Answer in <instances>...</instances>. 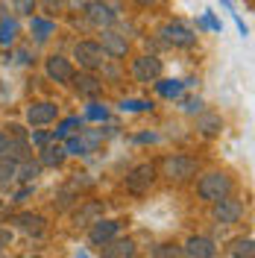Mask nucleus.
Listing matches in <instances>:
<instances>
[{"label":"nucleus","mask_w":255,"mask_h":258,"mask_svg":"<svg viewBox=\"0 0 255 258\" xmlns=\"http://www.w3.org/2000/svg\"><path fill=\"white\" fill-rule=\"evenodd\" d=\"M232 191H235L232 176H229V173H220V170L206 173V176L197 182V194H200V200H206V203H217V200L229 197Z\"/></svg>","instance_id":"obj_1"},{"label":"nucleus","mask_w":255,"mask_h":258,"mask_svg":"<svg viewBox=\"0 0 255 258\" xmlns=\"http://www.w3.org/2000/svg\"><path fill=\"white\" fill-rule=\"evenodd\" d=\"M161 170H164V176L170 179V182H188V179L197 176L200 164H197V159H191V156L176 153V156H167V159L161 161Z\"/></svg>","instance_id":"obj_2"},{"label":"nucleus","mask_w":255,"mask_h":258,"mask_svg":"<svg viewBox=\"0 0 255 258\" xmlns=\"http://www.w3.org/2000/svg\"><path fill=\"white\" fill-rule=\"evenodd\" d=\"M214 209H211V217L217 220V226H235L243 217V203L235 200L232 194L223 197V200H217V203H211Z\"/></svg>","instance_id":"obj_3"},{"label":"nucleus","mask_w":255,"mask_h":258,"mask_svg":"<svg viewBox=\"0 0 255 258\" xmlns=\"http://www.w3.org/2000/svg\"><path fill=\"white\" fill-rule=\"evenodd\" d=\"M161 35H164V41H167L170 47L188 50V47L197 44V32H194L185 21H170V24H164V27H161Z\"/></svg>","instance_id":"obj_4"},{"label":"nucleus","mask_w":255,"mask_h":258,"mask_svg":"<svg viewBox=\"0 0 255 258\" xmlns=\"http://www.w3.org/2000/svg\"><path fill=\"white\" fill-rule=\"evenodd\" d=\"M74 59L80 62V68H85V71H97L100 64L106 62V53H103V47H100V41H77L74 44Z\"/></svg>","instance_id":"obj_5"},{"label":"nucleus","mask_w":255,"mask_h":258,"mask_svg":"<svg viewBox=\"0 0 255 258\" xmlns=\"http://www.w3.org/2000/svg\"><path fill=\"white\" fill-rule=\"evenodd\" d=\"M161 71H164V64H161V59L153 56V53L138 56V59L132 62V77H135V82H144V85L161 80Z\"/></svg>","instance_id":"obj_6"},{"label":"nucleus","mask_w":255,"mask_h":258,"mask_svg":"<svg viewBox=\"0 0 255 258\" xmlns=\"http://www.w3.org/2000/svg\"><path fill=\"white\" fill-rule=\"evenodd\" d=\"M153 182H156V164H138V167H132V173L126 176V191L135 194V197H141L153 188Z\"/></svg>","instance_id":"obj_7"},{"label":"nucleus","mask_w":255,"mask_h":258,"mask_svg":"<svg viewBox=\"0 0 255 258\" xmlns=\"http://www.w3.org/2000/svg\"><path fill=\"white\" fill-rule=\"evenodd\" d=\"M100 47H103V53L109 59H123L129 53V41H126V35H120L112 27H106V30H100Z\"/></svg>","instance_id":"obj_8"},{"label":"nucleus","mask_w":255,"mask_h":258,"mask_svg":"<svg viewBox=\"0 0 255 258\" xmlns=\"http://www.w3.org/2000/svg\"><path fill=\"white\" fill-rule=\"evenodd\" d=\"M56 117H59V106L50 100H38V103L27 106V123H32V126H47Z\"/></svg>","instance_id":"obj_9"},{"label":"nucleus","mask_w":255,"mask_h":258,"mask_svg":"<svg viewBox=\"0 0 255 258\" xmlns=\"http://www.w3.org/2000/svg\"><path fill=\"white\" fill-rule=\"evenodd\" d=\"M71 82H74V91L80 97H88V100H97V97L103 94V80L97 77L94 71H85V74H74L71 77Z\"/></svg>","instance_id":"obj_10"},{"label":"nucleus","mask_w":255,"mask_h":258,"mask_svg":"<svg viewBox=\"0 0 255 258\" xmlns=\"http://www.w3.org/2000/svg\"><path fill=\"white\" fill-rule=\"evenodd\" d=\"M85 18H88V24L94 27V30H106V27H112L114 21H117V15H114L112 9L103 3V0H94V3H88L85 9Z\"/></svg>","instance_id":"obj_11"},{"label":"nucleus","mask_w":255,"mask_h":258,"mask_svg":"<svg viewBox=\"0 0 255 258\" xmlns=\"http://www.w3.org/2000/svg\"><path fill=\"white\" fill-rule=\"evenodd\" d=\"M44 74H47V80L59 82V85H68L71 77H74V64H71V59H65V56H47Z\"/></svg>","instance_id":"obj_12"},{"label":"nucleus","mask_w":255,"mask_h":258,"mask_svg":"<svg viewBox=\"0 0 255 258\" xmlns=\"http://www.w3.org/2000/svg\"><path fill=\"white\" fill-rule=\"evenodd\" d=\"M117 232H120V223L117 220H94L91 229H88V241L94 243V246H103V243H109L112 238H117Z\"/></svg>","instance_id":"obj_13"},{"label":"nucleus","mask_w":255,"mask_h":258,"mask_svg":"<svg viewBox=\"0 0 255 258\" xmlns=\"http://www.w3.org/2000/svg\"><path fill=\"white\" fill-rule=\"evenodd\" d=\"M182 249H185L188 258H214L217 255V243L211 241V238H206V235H194V238H188V243H185Z\"/></svg>","instance_id":"obj_14"},{"label":"nucleus","mask_w":255,"mask_h":258,"mask_svg":"<svg viewBox=\"0 0 255 258\" xmlns=\"http://www.w3.org/2000/svg\"><path fill=\"white\" fill-rule=\"evenodd\" d=\"M100 255L103 258H132L135 252V241L132 238H112L109 243L100 246Z\"/></svg>","instance_id":"obj_15"},{"label":"nucleus","mask_w":255,"mask_h":258,"mask_svg":"<svg viewBox=\"0 0 255 258\" xmlns=\"http://www.w3.org/2000/svg\"><path fill=\"white\" fill-rule=\"evenodd\" d=\"M103 217V203H97V200H88V203H82L80 209L74 211V226L82 229V226H91L94 220Z\"/></svg>","instance_id":"obj_16"},{"label":"nucleus","mask_w":255,"mask_h":258,"mask_svg":"<svg viewBox=\"0 0 255 258\" xmlns=\"http://www.w3.org/2000/svg\"><path fill=\"white\" fill-rule=\"evenodd\" d=\"M65 159H68V153H65L62 144H56V141H50L38 150V164L41 167H62Z\"/></svg>","instance_id":"obj_17"},{"label":"nucleus","mask_w":255,"mask_h":258,"mask_svg":"<svg viewBox=\"0 0 255 258\" xmlns=\"http://www.w3.org/2000/svg\"><path fill=\"white\" fill-rule=\"evenodd\" d=\"M12 223H15L21 232H27V235H41L47 220H44L41 214H18V217H12Z\"/></svg>","instance_id":"obj_18"},{"label":"nucleus","mask_w":255,"mask_h":258,"mask_svg":"<svg viewBox=\"0 0 255 258\" xmlns=\"http://www.w3.org/2000/svg\"><path fill=\"white\" fill-rule=\"evenodd\" d=\"M156 94L164 97V100H179L182 91H185V82L182 80H156Z\"/></svg>","instance_id":"obj_19"},{"label":"nucleus","mask_w":255,"mask_h":258,"mask_svg":"<svg viewBox=\"0 0 255 258\" xmlns=\"http://www.w3.org/2000/svg\"><path fill=\"white\" fill-rule=\"evenodd\" d=\"M41 176V164L32 159H24L15 164V179H21V182H27V185H32L35 179Z\"/></svg>","instance_id":"obj_20"},{"label":"nucleus","mask_w":255,"mask_h":258,"mask_svg":"<svg viewBox=\"0 0 255 258\" xmlns=\"http://www.w3.org/2000/svg\"><path fill=\"white\" fill-rule=\"evenodd\" d=\"M3 156L12 161H24V159H32L30 156V141L27 138H9V144L3 150Z\"/></svg>","instance_id":"obj_21"},{"label":"nucleus","mask_w":255,"mask_h":258,"mask_svg":"<svg viewBox=\"0 0 255 258\" xmlns=\"http://www.w3.org/2000/svg\"><path fill=\"white\" fill-rule=\"evenodd\" d=\"M30 30H32V35H35V41L41 44V41H47L50 35L56 32V24L50 21V18H41V15H32V21H30Z\"/></svg>","instance_id":"obj_22"},{"label":"nucleus","mask_w":255,"mask_h":258,"mask_svg":"<svg viewBox=\"0 0 255 258\" xmlns=\"http://www.w3.org/2000/svg\"><path fill=\"white\" fill-rule=\"evenodd\" d=\"M18 18H9V15H3L0 18V44L3 47H9V44H15V38H18Z\"/></svg>","instance_id":"obj_23"},{"label":"nucleus","mask_w":255,"mask_h":258,"mask_svg":"<svg viewBox=\"0 0 255 258\" xmlns=\"http://www.w3.org/2000/svg\"><path fill=\"white\" fill-rule=\"evenodd\" d=\"M197 129H200V132H203L206 138H211V135H217V132L223 129V120H220V114H203V112H200Z\"/></svg>","instance_id":"obj_24"},{"label":"nucleus","mask_w":255,"mask_h":258,"mask_svg":"<svg viewBox=\"0 0 255 258\" xmlns=\"http://www.w3.org/2000/svg\"><path fill=\"white\" fill-rule=\"evenodd\" d=\"M74 203H80V197H77V191H74L71 185L59 188V191H56V197H53V206H56V211H68Z\"/></svg>","instance_id":"obj_25"},{"label":"nucleus","mask_w":255,"mask_h":258,"mask_svg":"<svg viewBox=\"0 0 255 258\" xmlns=\"http://www.w3.org/2000/svg\"><path fill=\"white\" fill-rule=\"evenodd\" d=\"M82 120L106 123V120H109V106H106V103H100V100H91V103H88V109H85V114H82Z\"/></svg>","instance_id":"obj_26"},{"label":"nucleus","mask_w":255,"mask_h":258,"mask_svg":"<svg viewBox=\"0 0 255 258\" xmlns=\"http://www.w3.org/2000/svg\"><path fill=\"white\" fill-rule=\"evenodd\" d=\"M65 153L68 156H88V147L82 141V135H65Z\"/></svg>","instance_id":"obj_27"},{"label":"nucleus","mask_w":255,"mask_h":258,"mask_svg":"<svg viewBox=\"0 0 255 258\" xmlns=\"http://www.w3.org/2000/svg\"><path fill=\"white\" fill-rule=\"evenodd\" d=\"M255 243H252V238L246 235V238H238V241H232V255L235 258H252V249Z\"/></svg>","instance_id":"obj_28"},{"label":"nucleus","mask_w":255,"mask_h":258,"mask_svg":"<svg viewBox=\"0 0 255 258\" xmlns=\"http://www.w3.org/2000/svg\"><path fill=\"white\" fill-rule=\"evenodd\" d=\"M82 123H85V120H82V117H77V114H74V117H65L62 123H59V129H53V138H65V135H71L77 126L82 129Z\"/></svg>","instance_id":"obj_29"},{"label":"nucleus","mask_w":255,"mask_h":258,"mask_svg":"<svg viewBox=\"0 0 255 258\" xmlns=\"http://www.w3.org/2000/svg\"><path fill=\"white\" fill-rule=\"evenodd\" d=\"M156 258H188L179 243H159L156 246Z\"/></svg>","instance_id":"obj_30"},{"label":"nucleus","mask_w":255,"mask_h":258,"mask_svg":"<svg viewBox=\"0 0 255 258\" xmlns=\"http://www.w3.org/2000/svg\"><path fill=\"white\" fill-rule=\"evenodd\" d=\"M120 112H153V103L150 100H132V97H126V100H120Z\"/></svg>","instance_id":"obj_31"},{"label":"nucleus","mask_w":255,"mask_h":258,"mask_svg":"<svg viewBox=\"0 0 255 258\" xmlns=\"http://www.w3.org/2000/svg\"><path fill=\"white\" fill-rule=\"evenodd\" d=\"M179 103H182V109L188 114H200L206 109V103H203V97H179Z\"/></svg>","instance_id":"obj_32"},{"label":"nucleus","mask_w":255,"mask_h":258,"mask_svg":"<svg viewBox=\"0 0 255 258\" xmlns=\"http://www.w3.org/2000/svg\"><path fill=\"white\" fill-rule=\"evenodd\" d=\"M15 164H18V161L6 159V156H0V185H3V182H12V179H15Z\"/></svg>","instance_id":"obj_33"},{"label":"nucleus","mask_w":255,"mask_h":258,"mask_svg":"<svg viewBox=\"0 0 255 258\" xmlns=\"http://www.w3.org/2000/svg\"><path fill=\"white\" fill-rule=\"evenodd\" d=\"M12 6H15L18 15H27L32 18V12H35V6H38V0H12Z\"/></svg>","instance_id":"obj_34"},{"label":"nucleus","mask_w":255,"mask_h":258,"mask_svg":"<svg viewBox=\"0 0 255 258\" xmlns=\"http://www.w3.org/2000/svg\"><path fill=\"white\" fill-rule=\"evenodd\" d=\"M200 30H211V32H223V24L217 21V18L211 15L206 9V15H203V21H200Z\"/></svg>","instance_id":"obj_35"},{"label":"nucleus","mask_w":255,"mask_h":258,"mask_svg":"<svg viewBox=\"0 0 255 258\" xmlns=\"http://www.w3.org/2000/svg\"><path fill=\"white\" fill-rule=\"evenodd\" d=\"M30 138H32V144H35V147H44V144H50V141H56V138H53V132H41V129H38V132H32Z\"/></svg>","instance_id":"obj_36"},{"label":"nucleus","mask_w":255,"mask_h":258,"mask_svg":"<svg viewBox=\"0 0 255 258\" xmlns=\"http://www.w3.org/2000/svg\"><path fill=\"white\" fill-rule=\"evenodd\" d=\"M41 3H44V12H47V15L62 12V6H65V0H41Z\"/></svg>","instance_id":"obj_37"},{"label":"nucleus","mask_w":255,"mask_h":258,"mask_svg":"<svg viewBox=\"0 0 255 258\" xmlns=\"http://www.w3.org/2000/svg\"><path fill=\"white\" fill-rule=\"evenodd\" d=\"M15 59H18L21 64H32V53H30L27 47H21V50L15 53Z\"/></svg>","instance_id":"obj_38"},{"label":"nucleus","mask_w":255,"mask_h":258,"mask_svg":"<svg viewBox=\"0 0 255 258\" xmlns=\"http://www.w3.org/2000/svg\"><path fill=\"white\" fill-rule=\"evenodd\" d=\"M9 243H12V232L9 229H0V249H6Z\"/></svg>","instance_id":"obj_39"},{"label":"nucleus","mask_w":255,"mask_h":258,"mask_svg":"<svg viewBox=\"0 0 255 258\" xmlns=\"http://www.w3.org/2000/svg\"><path fill=\"white\" fill-rule=\"evenodd\" d=\"M30 194H32V185H24V188H21V191L15 194V200H12V203H24V200H27Z\"/></svg>","instance_id":"obj_40"},{"label":"nucleus","mask_w":255,"mask_h":258,"mask_svg":"<svg viewBox=\"0 0 255 258\" xmlns=\"http://www.w3.org/2000/svg\"><path fill=\"white\" fill-rule=\"evenodd\" d=\"M68 6H71L74 12H82V9H85L88 3H85V0H68Z\"/></svg>","instance_id":"obj_41"},{"label":"nucleus","mask_w":255,"mask_h":258,"mask_svg":"<svg viewBox=\"0 0 255 258\" xmlns=\"http://www.w3.org/2000/svg\"><path fill=\"white\" fill-rule=\"evenodd\" d=\"M138 141H141V144H147V141L153 144V141H159V135H153V132H144V135H138Z\"/></svg>","instance_id":"obj_42"},{"label":"nucleus","mask_w":255,"mask_h":258,"mask_svg":"<svg viewBox=\"0 0 255 258\" xmlns=\"http://www.w3.org/2000/svg\"><path fill=\"white\" fill-rule=\"evenodd\" d=\"M6 144H9V135L0 129V156H3V150H6Z\"/></svg>","instance_id":"obj_43"},{"label":"nucleus","mask_w":255,"mask_h":258,"mask_svg":"<svg viewBox=\"0 0 255 258\" xmlns=\"http://www.w3.org/2000/svg\"><path fill=\"white\" fill-rule=\"evenodd\" d=\"M135 3H138V6H156L159 0H135Z\"/></svg>","instance_id":"obj_44"},{"label":"nucleus","mask_w":255,"mask_h":258,"mask_svg":"<svg viewBox=\"0 0 255 258\" xmlns=\"http://www.w3.org/2000/svg\"><path fill=\"white\" fill-rule=\"evenodd\" d=\"M220 3L226 6V12H235V6H232V0H220Z\"/></svg>","instance_id":"obj_45"},{"label":"nucleus","mask_w":255,"mask_h":258,"mask_svg":"<svg viewBox=\"0 0 255 258\" xmlns=\"http://www.w3.org/2000/svg\"><path fill=\"white\" fill-rule=\"evenodd\" d=\"M77 258H88V252L85 249H77Z\"/></svg>","instance_id":"obj_46"},{"label":"nucleus","mask_w":255,"mask_h":258,"mask_svg":"<svg viewBox=\"0 0 255 258\" xmlns=\"http://www.w3.org/2000/svg\"><path fill=\"white\" fill-rule=\"evenodd\" d=\"M0 258H9V255H6V252H3V249H0Z\"/></svg>","instance_id":"obj_47"},{"label":"nucleus","mask_w":255,"mask_h":258,"mask_svg":"<svg viewBox=\"0 0 255 258\" xmlns=\"http://www.w3.org/2000/svg\"><path fill=\"white\" fill-rule=\"evenodd\" d=\"M32 258H41V255H32Z\"/></svg>","instance_id":"obj_48"},{"label":"nucleus","mask_w":255,"mask_h":258,"mask_svg":"<svg viewBox=\"0 0 255 258\" xmlns=\"http://www.w3.org/2000/svg\"><path fill=\"white\" fill-rule=\"evenodd\" d=\"M132 258H138V255H132Z\"/></svg>","instance_id":"obj_49"}]
</instances>
